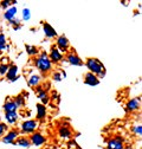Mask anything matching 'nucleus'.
Listing matches in <instances>:
<instances>
[{"instance_id": "20e7f679", "label": "nucleus", "mask_w": 142, "mask_h": 149, "mask_svg": "<svg viewBox=\"0 0 142 149\" xmlns=\"http://www.w3.org/2000/svg\"><path fill=\"white\" fill-rule=\"evenodd\" d=\"M105 149H124V139L122 136H114L106 140Z\"/></svg>"}, {"instance_id": "ddd939ff", "label": "nucleus", "mask_w": 142, "mask_h": 149, "mask_svg": "<svg viewBox=\"0 0 142 149\" xmlns=\"http://www.w3.org/2000/svg\"><path fill=\"white\" fill-rule=\"evenodd\" d=\"M100 83H101V79L97 76H95L94 73L86 72L84 74V84H86L89 86H97Z\"/></svg>"}, {"instance_id": "2eb2a0df", "label": "nucleus", "mask_w": 142, "mask_h": 149, "mask_svg": "<svg viewBox=\"0 0 142 149\" xmlns=\"http://www.w3.org/2000/svg\"><path fill=\"white\" fill-rule=\"evenodd\" d=\"M3 109H4L5 113H15V111H18V107L14 103L13 98H11V97H8L5 101V103L3 105Z\"/></svg>"}, {"instance_id": "423d86ee", "label": "nucleus", "mask_w": 142, "mask_h": 149, "mask_svg": "<svg viewBox=\"0 0 142 149\" xmlns=\"http://www.w3.org/2000/svg\"><path fill=\"white\" fill-rule=\"evenodd\" d=\"M141 108V97H135L129 100L126 103V107H124V110L126 113H135V111H139Z\"/></svg>"}, {"instance_id": "5701e85b", "label": "nucleus", "mask_w": 142, "mask_h": 149, "mask_svg": "<svg viewBox=\"0 0 142 149\" xmlns=\"http://www.w3.org/2000/svg\"><path fill=\"white\" fill-rule=\"evenodd\" d=\"M13 101H14V103L17 104L18 109H19V108H23V107H25V97H24V95H23V94H20V95L15 96V97L13 98Z\"/></svg>"}, {"instance_id": "f8f14e48", "label": "nucleus", "mask_w": 142, "mask_h": 149, "mask_svg": "<svg viewBox=\"0 0 142 149\" xmlns=\"http://www.w3.org/2000/svg\"><path fill=\"white\" fill-rule=\"evenodd\" d=\"M18 71H19L18 66H17L14 63H10L8 71H7V73L5 74V76H6V78H7L11 83H13V82H15V81L19 79V74H18Z\"/></svg>"}, {"instance_id": "aec40b11", "label": "nucleus", "mask_w": 142, "mask_h": 149, "mask_svg": "<svg viewBox=\"0 0 142 149\" xmlns=\"http://www.w3.org/2000/svg\"><path fill=\"white\" fill-rule=\"evenodd\" d=\"M17 12H18L17 6H11L8 10L5 11V13H4V19L7 20V22L13 20L14 18H17Z\"/></svg>"}, {"instance_id": "dca6fc26", "label": "nucleus", "mask_w": 142, "mask_h": 149, "mask_svg": "<svg viewBox=\"0 0 142 149\" xmlns=\"http://www.w3.org/2000/svg\"><path fill=\"white\" fill-rule=\"evenodd\" d=\"M36 108H37V115H36V120H37L38 122L39 121H44L46 118V115H47V110H46V107L38 103L37 105H36Z\"/></svg>"}, {"instance_id": "a211bd4d", "label": "nucleus", "mask_w": 142, "mask_h": 149, "mask_svg": "<svg viewBox=\"0 0 142 149\" xmlns=\"http://www.w3.org/2000/svg\"><path fill=\"white\" fill-rule=\"evenodd\" d=\"M40 83H42V77H40V74H38V73H32L31 76L29 77V79H27V84L30 86H32V88L39 86Z\"/></svg>"}, {"instance_id": "0eeeda50", "label": "nucleus", "mask_w": 142, "mask_h": 149, "mask_svg": "<svg viewBox=\"0 0 142 149\" xmlns=\"http://www.w3.org/2000/svg\"><path fill=\"white\" fill-rule=\"evenodd\" d=\"M66 63H69L70 65H74V66H83L84 62L79 58V56L75 52V51H70L66 53Z\"/></svg>"}, {"instance_id": "9b49d317", "label": "nucleus", "mask_w": 142, "mask_h": 149, "mask_svg": "<svg viewBox=\"0 0 142 149\" xmlns=\"http://www.w3.org/2000/svg\"><path fill=\"white\" fill-rule=\"evenodd\" d=\"M29 139H30L31 146H34V147H42V146L45 144V142H46L45 136H44L42 133H38V132L31 134V136H30Z\"/></svg>"}, {"instance_id": "f257e3e1", "label": "nucleus", "mask_w": 142, "mask_h": 149, "mask_svg": "<svg viewBox=\"0 0 142 149\" xmlns=\"http://www.w3.org/2000/svg\"><path fill=\"white\" fill-rule=\"evenodd\" d=\"M84 65L88 68L89 72L94 73L95 76H97L100 79L103 78L105 76V73H106V70H105L103 63L97 58H88L85 61Z\"/></svg>"}, {"instance_id": "412c9836", "label": "nucleus", "mask_w": 142, "mask_h": 149, "mask_svg": "<svg viewBox=\"0 0 142 149\" xmlns=\"http://www.w3.org/2000/svg\"><path fill=\"white\" fill-rule=\"evenodd\" d=\"M13 144H17V146H19L22 148H26V149L31 147V142H30L29 137H18Z\"/></svg>"}, {"instance_id": "7c9ffc66", "label": "nucleus", "mask_w": 142, "mask_h": 149, "mask_svg": "<svg viewBox=\"0 0 142 149\" xmlns=\"http://www.w3.org/2000/svg\"><path fill=\"white\" fill-rule=\"evenodd\" d=\"M11 62H10V59H8V57H6V56H4V57L0 59V64H4V65H7V64H10Z\"/></svg>"}, {"instance_id": "c9c22d12", "label": "nucleus", "mask_w": 142, "mask_h": 149, "mask_svg": "<svg viewBox=\"0 0 142 149\" xmlns=\"http://www.w3.org/2000/svg\"><path fill=\"white\" fill-rule=\"evenodd\" d=\"M47 149H52V148H47Z\"/></svg>"}, {"instance_id": "c85d7f7f", "label": "nucleus", "mask_w": 142, "mask_h": 149, "mask_svg": "<svg viewBox=\"0 0 142 149\" xmlns=\"http://www.w3.org/2000/svg\"><path fill=\"white\" fill-rule=\"evenodd\" d=\"M62 73H61V71H56V72H53V74H52V79H53V82H61L62 81Z\"/></svg>"}, {"instance_id": "473e14b6", "label": "nucleus", "mask_w": 142, "mask_h": 149, "mask_svg": "<svg viewBox=\"0 0 142 149\" xmlns=\"http://www.w3.org/2000/svg\"><path fill=\"white\" fill-rule=\"evenodd\" d=\"M0 44H4V45H7L6 43V37L4 33H0Z\"/></svg>"}, {"instance_id": "1a4fd4ad", "label": "nucleus", "mask_w": 142, "mask_h": 149, "mask_svg": "<svg viewBox=\"0 0 142 149\" xmlns=\"http://www.w3.org/2000/svg\"><path fill=\"white\" fill-rule=\"evenodd\" d=\"M58 135L63 140H66V141L71 140V136H72V130H71V128L69 127L68 123H62L58 127Z\"/></svg>"}, {"instance_id": "7ed1b4c3", "label": "nucleus", "mask_w": 142, "mask_h": 149, "mask_svg": "<svg viewBox=\"0 0 142 149\" xmlns=\"http://www.w3.org/2000/svg\"><path fill=\"white\" fill-rule=\"evenodd\" d=\"M38 127H39V122L37 120H25L20 124V133L31 135L37 132Z\"/></svg>"}, {"instance_id": "72a5a7b5", "label": "nucleus", "mask_w": 142, "mask_h": 149, "mask_svg": "<svg viewBox=\"0 0 142 149\" xmlns=\"http://www.w3.org/2000/svg\"><path fill=\"white\" fill-rule=\"evenodd\" d=\"M7 49H8V46H7V45L0 44V52H1V51H5V50H7Z\"/></svg>"}, {"instance_id": "6e6552de", "label": "nucleus", "mask_w": 142, "mask_h": 149, "mask_svg": "<svg viewBox=\"0 0 142 149\" xmlns=\"http://www.w3.org/2000/svg\"><path fill=\"white\" fill-rule=\"evenodd\" d=\"M47 54H49V58L52 64H58L59 62H62L64 59V54L56 46H51L50 53H47Z\"/></svg>"}, {"instance_id": "2f4dec72", "label": "nucleus", "mask_w": 142, "mask_h": 149, "mask_svg": "<svg viewBox=\"0 0 142 149\" xmlns=\"http://www.w3.org/2000/svg\"><path fill=\"white\" fill-rule=\"evenodd\" d=\"M11 25H17V26H20V19H18V18H14L13 20H11V22H8Z\"/></svg>"}, {"instance_id": "c756f323", "label": "nucleus", "mask_w": 142, "mask_h": 149, "mask_svg": "<svg viewBox=\"0 0 142 149\" xmlns=\"http://www.w3.org/2000/svg\"><path fill=\"white\" fill-rule=\"evenodd\" d=\"M8 68H10V64H7V65L0 64V76H5L8 71Z\"/></svg>"}, {"instance_id": "4468645a", "label": "nucleus", "mask_w": 142, "mask_h": 149, "mask_svg": "<svg viewBox=\"0 0 142 149\" xmlns=\"http://www.w3.org/2000/svg\"><path fill=\"white\" fill-rule=\"evenodd\" d=\"M43 32H44V36L49 39H52V38H57L58 34H57V31L53 29V26H51L49 23L44 22L43 23Z\"/></svg>"}, {"instance_id": "393cba45", "label": "nucleus", "mask_w": 142, "mask_h": 149, "mask_svg": "<svg viewBox=\"0 0 142 149\" xmlns=\"http://www.w3.org/2000/svg\"><path fill=\"white\" fill-rule=\"evenodd\" d=\"M12 5H17V1H10V0H3L1 3H0V8L3 10H8Z\"/></svg>"}, {"instance_id": "cd10ccee", "label": "nucleus", "mask_w": 142, "mask_h": 149, "mask_svg": "<svg viewBox=\"0 0 142 149\" xmlns=\"http://www.w3.org/2000/svg\"><path fill=\"white\" fill-rule=\"evenodd\" d=\"M76 148H79V147L75 139H71L68 141V149H76Z\"/></svg>"}, {"instance_id": "4be33fe9", "label": "nucleus", "mask_w": 142, "mask_h": 149, "mask_svg": "<svg viewBox=\"0 0 142 149\" xmlns=\"http://www.w3.org/2000/svg\"><path fill=\"white\" fill-rule=\"evenodd\" d=\"M25 49H26V53L29 56H31V57H37V56L39 54V50L37 46L34 45H25Z\"/></svg>"}, {"instance_id": "f704fd0d", "label": "nucleus", "mask_w": 142, "mask_h": 149, "mask_svg": "<svg viewBox=\"0 0 142 149\" xmlns=\"http://www.w3.org/2000/svg\"><path fill=\"white\" fill-rule=\"evenodd\" d=\"M61 73H62V77H63V78H66L68 74H66V72H65V71H61Z\"/></svg>"}, {"instance_id": "f3484780", "label": "nucleus", "mask_w": 142, "mask_h": 149, "mask_svg": "<svg viewBox=\"0 0 142 149\" xmlns=\"http://www.w3.org/2000/svg\"><path fill=\"white\" fill-rule=\"evenodd\" d=\"M36 92H37L38 98L40 100V104H43V105L46 107V104L50 102V97L47 95V92L43 88H40V86H37V91H36Z\"/></svg>"}, {"instance_id": "a878e982", "label": "nucleus", "mask_w": 142, "mask_h": 149, "mask_svg": "<svg viewBox=\"0 0 142 149\" xmlns=\"http://www.w3.org/2000/svg\"><path fill=\"white\" fill-rule=\"evenodd\" d=\"M132 132H133L136 136L141 137V136H142V125H141V123H139V124L134 125V127L132 128Z\"/></svg>"}, {"instance_id": "bb28decb", "label": "nucleus", "mask_w": 142, "mask_h": 149, "mask_svg": "<svg viewBox=\"0 0 142 149\" xmlns=\"http://www.w3.org/2000/svg\"><path fill=\"white\" fill-rule=\"evenodd\" d=\"M8 130V127L5 122H0V137H3Z\"/></svg>"}, {"instance_id": "6ab92c4d", "label": "nucleus", "mask_w": 142, "mask_h": 149, "mask_svg": "<svg viewBox=\"0 0 142 149\" xmlns=\"http://www.w3.org/2000/svg\"><path fill=\"white\" fill-rule=\"evenodd\" d=\"M5 123L6 124H10V125H13L18 122V120H19V114H18V111H15V113H5Z\"/></svg>"}, {"instance_id": "9d476101", "label": "nucleus", "mask_w": 142, "mask_h": 149, "mask_svg": "<svg viewBox=\"0 0 142 149\" xmlns=\"http://www.w3.org/2000/svg\"><path fill=\"white\" fill-rule=\"evenodd\" d=\"M18 137H19V132H18V130H15V129L7 130V133L1 139V142L5 144H13Z\"/></svg>"}, {"instance_id": "39448f33", "label": "nucleus", "mask_w": 142, "mask_h": 149, "mask_svg": "<svg viewBox=\"0 0 142 149\" xmlns=\"http://www.w3.org/2000/svg\"><path fill=\"white\" fill-rule=\"evenodd\" d=\"M56 47H57L63 54L69 51V49H70V42H69V39L66 38V36L62 34V36H58V37H57Z\"/></svg>"}, {"instance_id": "b1692460", "label": "nucleus", "mask_w": 142, "mask_h": 149, "mask_svg": "<svg viewBox=\"0 0 142 149\" xmlns=\"http://www.w3.org/2000/svg\"><path fill=\"white\" fill-rule=\"evenodd\" d=\"M22 19L24 22H29L31 19V11L29 7H24L22 11Z\"/></svg>"}, {"instance_id": "f03ea898", "label": "nucleus", "mask_w": 142, "mask_h": 149, "mask_svg": "<svg viewBox=\"0 0 142 149\" xmlns=\"http://www.w3.org/2000/svg\"><path fill=\"white\" fill-rule=\"evenodd\" d=\"M33 63H34V66L43 73L50 72L52 70V66H53V64L51 63V61L49 58V54L45 51L40 52L37 57H34Z\"/></svg>"}]
</instances>
